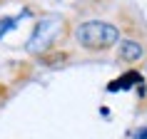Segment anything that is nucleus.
Instances as JSON below:
<instances>
[{
  "label": "nucleus",
  "instance_id": "nucleus-1",
  "mask_svg": "<svg viewBox=\"0 0 147 139\" xmlns=\"http://www.w3.org/2000/svg\"><path fill=\"white\" fill-rule=\"evenodd\" d=\"M75 37L85 50H105L120 40V30L110 23H102V20H87V23L78 25Z\"/></svg>",
  "mask_w": 147,
  "mask_h": 139
},
{
  "label": "nucleus",
  "instance_id": "nucleus-4",
  "mask_svg": "<svg viewBox=\"0 0 147 139\" xmlns=\"http://www.w3.org/2000/svg\"><path fill=\"white\" fill-rule=\"evenodd\" d=\"M28 15H30V13L25 10V13H20V15H18V17H0V37H3L5 32L15 30V27H18V23H20L23 17H28Z\"/></svg>",
  "mask_w": 147,
  "mask_h": 139
},
{
  "label": "nucleus",
  "instance_id": "nucleus-5",
  "mask_svg": "<svg viewBox=\"0 0 147 139\" xmlns=\"http://www.w3.org/2000/svg\"><path fill=\"white\" fill-rule=\"evenodd\" d=\"M137 139H147V127H145V129H140V132H137Z\"/></svg>",
  "mask_w": 147,
  "mask_h": 139
},
{
  "label": "nucleus",
  "instance_id": "nucleus-3",
  "mask_svg": "<svg viewBox=\"0 0 147 139\" xmlns=\"http://www.w3.org/2000/svg\"><path fill=\"white\" fill-rule=\"evenodd\" d=\"M142 55H145V50H142L140 42H135V40H122L120 42V57L125 62H137Z\"/></svg>",
  "mask_w": 147,
  "mask_h": 139
},
{
  "label": "nucleus",
  "instance_id": "nucleus-2",
  "mask_svg": "<svg viewBox=\"0 0 147 139\" xmlns=\"http://www.w3.org/2000/svg\"><path fill=\"white\" fill-rule=\"evenodd\" d=\"M60 27H62V17L60 15H45V17H40L38 25L32 27L30 40H28V50H30V52H42V50H47V47L55 42Z\"/></svg>",
  "mask_w": 147,
  "mask_h": 139
}]
</instances>
